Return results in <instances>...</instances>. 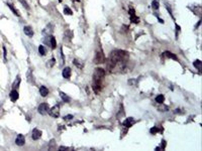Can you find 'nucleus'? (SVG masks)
I'll list each match as a JSON object with an SVG mask.
<instances>
[{"instance_id":"8","label":"nucleus","mask_w":202,"mask_h":151,"mask_svg":"<svg viewBox=\"0 0 202 151\" xmlns=\"http://www.w3.org/2000/svg\"><path fill=\"white\" fill-rule=\"evenodd\" d=\"M31 136H33V140L40 139V138L42 137V131L39 130V129H33V134H31Z\"/></svg>"},{"instance_id":"24","label":"nucleus","mask_w":202,"mask_h":151,"mask_svg":"<svg viewBox=\"0 0 202 151\" xmlns=\"http://www.w3.org/2000/svg\"><path fill=\"white\" fill-rule=\"evenodd\" d=\"M20 84V78L19 77H17V79L16 80H15V82L13 83V85H12V86H13V89H15L16 90L17 88H18V85Z\"/></svg>"},{"instance_id":"1","label":"nucleus","mask_w":202,"mask_h":151,"mask_svg":"<svg viewBox=\"0 0 202 151\" xmlns=\"http://www.w3.org/2000/svg\"><path fill=\"white\" fill-rule=\"evenodd\" d=\"M126 59H127V52H124V50H121V49L113 50L109 56L108 62H107V64H106L107 70L111 72L112 70H114V69L117 67L118 64L124 62Z\"/></svg>"},{"instance_id":"10","label":"nucleus","mask_w":202,"mask_h":151,"mask_svg":"<svg viewBox=\"0 0 202 151\" xmlns=\"http://www.w3.org/2000/svg\"><path fill=\"white\" fill-rule=\"evenodd\" d=\"M23 31H24L25 35H27L28 37H33V30L31 29L30 26H25L23 28Z\"/></svg>"},{"instance_id":"32","label":"nucleus","mask_w":202,"mask_h":151,"mask_svg":"<svg viewBox=\"0 0 202 151\" xmlns=\"http://www.w3.org/2000/svg\"><path fill=\"white\" fill-rule=\"evenodd\" d=\"M159 110H160V111H168L169 108L167 106H161L160 108H159Z\"/></svg>"},{"instance_id":"22","label":"nucleus","mask_w":202,"mask_h":151,"mask_svg":"<svg viewBox=\"0 0 202 151\" xmlns=\"http://www.w3.org/2000/svg\"><path fill=\"white\" fill-rule=\"evenodd\" d=\"M55 64H56V59L53 58V59H50V61L48 62V64H47V65H48V68L50 69V68H53L54 65H55Z\"/></svg>"},{"instance_id":"3","label":"nucleus","mask_w":202,"mask_h":151,"mask_svg":"<svg viewBox=\"0 0 202 151\" xmlns=\"http://www.w3.org/2000/svg\"><path fill=\"white\" fill-rule=\"evenodd\" d=\"M104 62H105V56H104V53L102 52V50H101V52H97L95 55V58H94V64L99 65V64H102Z\"/></svg>"},{"instance_id":"6","label":"nucleus","mask_w":202,"mask_h":151,"mask_svg":"<svg viewBox=\"0 0 202 151\" xmlns=\"http://www.w3.org/2000/svg\"><path fill=\"white\" fill-rule=\"evenodd\" d=\"M15 143H16L17 146H23L25 144V138L23 134H19L15 139Z\"/></svg>"},{"instance_id":"34","label":"nucleus","mask_w":202,"mask_h":151,"mask_svg":"<svg viewBox=\"0 0 202 151\" xmlns=\"http://www.w3.org/2000/svg\"><path fill=\"white\" fill-rule=\"evenodd\" d=\"M64 119H65V120H72V119H73V115H67V116H65Z\"/></svg>"},{"instance_id":"36","label":"nucleus","mask_w":202,"mask_h":151,"mask_svg":"<svg viewBox=\"0 0 202 151\" xmlns=\"http://www.w3.org/2000/svg\"><path fill=\"white\" fill-rule=\"evenodd\" d=\"M174 113H176V114H181V113H183V111H181V109H177L174 111Z\"/></svg>"},{"instance_id":"2","label":"nucleus","mask_w":202,"mask_h":151,"mask_svg":"<svg viewBox=\"0 0 202 151\" xmlns=\"http://www.w3.org/2000/svg\"><path fill=\"white\" fill-rule=\"evenodd\" d=\"M104 76H105V72H104L103 69H100V68L95 69V71H94V74H93L92 88H93V91L96 94H98L100 91L102 90Z\"/></svg>"},{"instance_id":"25","label":"nucleus","mask_w":202,"mask_h":151,"mask_svg":"<svg viewBox=\"0 0 202 151\" xmlns=\"http://www.w3.org/2000/svg\"><path fill=\"white\" fill-rule=\"evenodd\" d=\"M39 52L42 55H46V49L44 48V45H40L39 46Z\"/></svg>"},{"instance_id":"31","label":"nucleus","mask_w":202,"mask_h":151,"mask_svg":"<svg viewBox=\"0 0 202 151\" xmlns=\"http://www.w3.org/2000/svg\"><path fill=\"white\" fill-rule=\"evenodd\" d=\"M180 29H181V27L179 26L178 24H176V37H178V35H179V31H180Z\"/></svg>"},{"instance_id":"21","label":"nucleus","mask_w":202,"mask_h":151,"mask_svg":"<svg viewBox=\"0 0 202 151\" xmlns=\"http://www.w3.org/2000/svg\"><path fill=\"white\" fill-rule=\"evenodd\" d=\"M193 65L197 69V70H201V61H200V59H197V61H195L193 62Z\"/></svg>"},{"instance_id":"14","label":"nucleus","mask_w":202,"mask_h":151,"mask_svg":"<svg viewBox=\"0 0 202 151\" xmlns=\"http://www.w3.org/2000/svg\"><path fill=\"white\" fill-rule=\"evenodd\" d=\"M73 64L77 67L78 69H83V65H84V64H83V62H81L80 59H75L74 61H73Z\"/></svg>"},{"instance_id":"33","label":"nucleus","mask_w":202,"mask_h":151,"mask_svg":"<svg viewBox=\"0 0 202 151\" xmlns=\"http://www.w3.org/2000/svg\"><path fill=\"white\" fill-rule=\"evenodd\" d=\"M27 81L30 82V83H33V81H31V73L30 72H28L27 73Z\"/></svg>"},{"instance_id":"4","label":"nucleus","mask_w":202,"mask_h":151,"mask_svg":"<svg viewBox=\"0 0 202 151\" xmlns=\"http://www.w3.org/2000/svg\"><path fill=\"white\" fill-rule=\"evenodd\" d=\"M49 110H50V107L47 103L40 104L39 106V108H37V111H39L40 115H47L49 113Z\"/></svg>"},{"instance_id":"15","label":"nucleus","mask_w":202,"mask_h":151,"mask_svg":"<svg viewBox=\"0 0 202 151\" xmlns=\"http://www.w3.org/2000/svg\"><path fill=\"white\" fill-rule=\"evenodd\" d=\"M163 55L165 56V58L173 59H176V61H177V59H177V56L174 55V53H172L171 52H165L163 53Z\"/></svg>"},{"instance_id":"5","label":"nucleus","mask_w":202,"mask_h":151,"mask_svg":"<svg viewBox=\"0 0 202 151\" xmlns=\"http://www.w3.org/2000/svg\"><path fill=\"white\" fill-rule=\"evenodd\" d=\"M49 114L54 118H59L60 116V107L58 105L54 106L53 108H50L49 110Z\"/></svg>"},{"instance_id":"23","label":"nucleus","mask_w":202,"mask_h":151,"mask_svg":"<svg viewBox=\"0 0 202 151\" xmlns=\"http://www.w3.org/2000/svg\"><path fill=\"white\" fill-rule=\"evenodd\" d=\"M131 22H134V23H138L140 22V18H138L137 15H131Z\"/></svg>"},{"instance_id":"29","label":"nucleus","mask_w":202,"mask_h":151,"mask_svg":"<svg viewBox=\"0 0 202 151\" xmlns=\"http://www.w3.org/2000/svg\"><path fill=\"white\" fill-rule=\"evenodd\" d=\"M150 132H151V133H152V134H155V133H158V132H160V129H159V128H158V127H153V128H152V129H151V130H150Z\"/></svg>"},{"instance_id":"26","label":"nucleus","mask_w":202,"mask_h":151,"mask_svg":"<svg viewBox=\"0 0 202 151\" xmlns=\"http://www.w3.org/2000/svg\"><path fill=\"white\" fill-rule=\"evenodd\" d=\"M18 1H19L21 4H23V6L25 9H30V6L27 5V2L25 1V0H18Z\"/></svg>"},{"instance_id":"19","label":"nucleus","mask_w":202,"mask_h":151,"mask_svg":"<svg viewBox=\"0 0 202 151\" xmlns=\"http://www.w3.org/2000/svg\"><path fill=\"white\" fill-rule=\"evenodd\" d=\"M164 100H165V97H164L163 95H158L156 97V102L159 103V104H163Z\"/></svg>"},{"instance_id":"16","label":"nucleus","mask_w":202,"mask_h":151,"mask_svg":"<svg viewBox=\"0 0 202 151\" xmlns=\"http://www.w3.org/2000/svg\"><path fill=\"white\" fill-rule=\"evenodd\" d=\"M40 96L47 97L48 96V94H49V90L47 89L46 87H40Z\"/></svg>"},{"instance_id":"27","label":"nucleus","mask_w":202,"mask_h":151,"mask_svg":"<svg viewBox=\"0 0 202 151\" xmlns=\"http://www.w3.org/2000/svg\"><path fill=\"white\" fill-rule=\"evenodd\" d=\"M138 83V80H129L128 81V84L131 85V86H137Z\"/></svg>"},{"instance_id":"12","label":"nucleus","mask_w":202,"mask_h":151,"mask_svg":"<svg viewBox=\"0 0 202 151\" xmlns=\"http://www.w3.org/2000/svg\"><path fill=\"white\" fill-rule=\"evenodd\" d=\"M7 5H8V7L10 8V10H11L12 12H13V13H14L15 15H16V16H20V13H19V12H18V10L16 9V7H15V6H14L13 3H9V2H8V3H7Z\"/></svg>"},{"instance_id":"7","label":"nucleus","mask_w":202,"mask_h":151,"mask_svg":"<svg viewBox=\"0 0 202 151\" xmlns=\"http://www.w3.org/2000/svg\"><path fill=\"white\" fill-rule=\"evenodd\" d=\"M134 119L132 118V117H128V118H126L125 120H124V127H126V128H129V127H131L132 125L134 124Z\"/></svg>"},{"instance_id":"11","label":"nucleus","mask_w":202,"mask_h":151,"mask_svg":"<svg viewBox=\"0 0 202 151\" xmlns=\"http://www.w3.org/2000/svg\"><path fill=\"white\" fill-rule=\"evenodd\" d=\"M62 75H63V78H65V79H69V78L71 77V69L69 68V67L65 68L64 70H63V73H62Z\"/></svg>"},{"instance_id":"18","label":"nucleus","mask_w":202,"mask_h":151,"mask_svg":"<svg viewBox=\"0 0 202 151\" xmlns=\"http://www.w3.org/2000/svg\"><path fill=\"white\" fill-rule=\"evenodd\" d=\"M152 7H153L155 10H157V9H159L160 7V3L158 0H154L153 2H152Z\"/></svg>"},{"instance_id":"20","label":"nucleus","mask_w":202,"mask_h":151,"mask_svg":"<svg viewBox=\"0 0 202 151\" xmlns=\"http://www.w3.org/2000/svg\"><path fill=\"white\" fill-rule=\"evenodd\" d=\"M165 148H166V141L162 140V142H161V145L156 147V150H164Z\"/></svg>"},{"instance_id":"35","label":"nucleus","mask_w":202,"mask_h":151,"mask_svg":"<svg viewBox=\"0 0 202 151\" xmlns=\"http://www.w3.org/2000/svg\"><path fill=\"white\" fill-rule=\"evenodd\" d=\"M59 149H60V150H63V151H66V150H70L71 148H69V147H65V146H60Z\"/></svg>"},{"instance_id":"9","label":"nucleus","mask_w":202,"mask_h":151,"mask_svg":"<svg viewBox=\"0 0 202 151\" xmlns=\"http://www.w3.org/2000/svg\"><path fill=\"white\" fill-rule=\"evenodd\" d=\"M18 98H19V94H18V92L15 89H13L10 92V100L12 101V102H15V101H17Z\"/></svg>"},{"instance_id":"17","label":"nucleus","mask_w":202,"mask_h":151,"mask_svg":"<svg viewBox=\"0 0 202 151\" xmlns=\"http://www.w3.org/2000/svg\"><path fill=\"white\" fill-rule=\"evenodd\" d=\"M59 94H60V97H61V99L64 101L65 103H69V102H70V98H69V97L66 95L64 92H61V91H60Z\"/></svg>"},{"instance_id":"28","label":"nucleus","mask_w":202,"mask_h":151,"mask_svg":"<svg viewBox=\"0 0 202 151\" xmlns=\"http://www.w3.org/2000/svg\"><path fill=\"white\" fill-rule=\"evenodd\" d=\"M64 13L67 14V15H72V14H73V12H72V10H71L70 8L66 7V8L64 9Z\"/></svg>"},{"instance_id":"30","label":"nucleus","mask_w":202,"mask_h":151,"mask_svg":"<svg viewBox=\"0 0 202 151\" xmlns=\"http://www.w3.org/2000/svg\"><path fill=\"white\" fill-rule=\"evenodd\" d=\"M3 56H4V61H5V62H6V61H7V53H6V48L5 46H3Z\"/></svg>"},{"instance_id":"13","label":"nucleus","mask_w":202,"mask_h":151,"mask_svg":"<svg viewBox=\"0 0 202 151\" xmlns=\"http://www.w3.org/2000/svg\"><path fill=\"white\" fill-rule=\"evenodd\" d=\"M49 39H50V48H52L53 49H55L57 48L56 39L54 36H49Z\"/></svg>"}]
</instances>
